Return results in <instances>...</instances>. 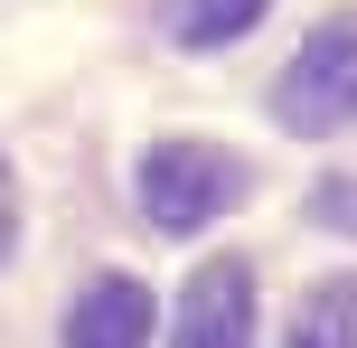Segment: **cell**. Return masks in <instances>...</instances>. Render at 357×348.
Here are the masks:
<instances>
[{"instance_id": "3957f363", "label": "cell", "mask_w": 357, "mask_h": 348, "mask_svg": "<svg viewBox=\"0 0 357 348\" xmlns=\"http://www.w3.org/2000/svg\"><path fill=\"white\" fill-rule=\"evenodd\" d=\"M169 348H254V273H245L235 255L197 264L188 301H178V330H169Z\"/></svg>"}, {"instance_id": "ba28073f", "label": "cell", "mask_w": 357, "mask_h": 348, "mask_svg": "<svg viewBox=\"0 0 357 348\" xmlns=\"http://www.w3.org/2000/svg\"><path fill=\"white\" fill-rule=\"evenodd\" d=\"M10 245H19V179H10V160H0V264H10Z\"/></svg>"}, {"instance_id": "7a4b0ae2", "label": "cell", "mask_w": 357, "mask_h": 348, "mask_svg": "<svg viewBox=\"0 0 357 348\" xmlns=\"http://www.w3.org/2000/svg\"><path fill=\"white\" fill-rule=\"evenodd\" d=\"M273 113H282L291 132L357 123V19H320V29L301 38V56H291L282 85H273Z\"/></svg>"}, {"instance_id": "8992f818", "label": "cell", "mask_w": 357, "mask_h": 348, "mask_svg": "<svg viewBox=\"0 0 357 348\" xmlns=\"http://www.w3.org/2000/svg\"><path fill=\"white\" fill-rule=\"evenodd\" d=\"M264 19V0H169V38L178 47H226Z\"/></svg>"}, {"instance_id": "277c9868", "label": "cell", "mask_w": 357, "mask_h": 348, "mask_svg": "<svg viewBox=\"0 0 357 348\" xmlns=\"http://www.w3.org/2000/svg\"><path fill=\"white\" fill-rule=\"evenodd\" d=\"M142 339H151V292L132 273H104L66 311V348H142Z\"/></svg>"}, {"instance_id": "5b68a950", "label": "cell", "mask_w": 357, "mask_h": 348, "mask_svg": "<svg viewBox=\"0 0 357 348\" xmlns=\"http://www.w3.org/2000/svg\"><path fill=\"white\" fill-rule=\"evenodd\" d=\"M291 348H357V273L320 282V292L291 311Z\"/></svg>"}, {"instance_id": "52a82bcc", "label": "cell", "mask_w": 357, "mask_h": 348, "mask_svg": "<svg viewBox=\"0 0 357 348\" xmlns=\"http://www.w3.org/2000/svg\"><path fill=\"white\" fill-rule=\"evenodd\" d=\"M310 217H320V226H339V236H357V169H339V179H320V188H310Z\"/></svg>"}, {"instance_id": "6da1fadb", "label": "cell", "mask_w": 357, "mask_h": 348, "mask_svg": "<svg viewBox=\"0 0 357 348\" xmlns=\"http://www.w3.org/2000/svg\"><path fill=\"white\" fill-rule=\"evenodd\" d=\"M245 198V160H226L216 142H160L142 160V217L160 236H197Z\"/></svg>"}]
</instances>
